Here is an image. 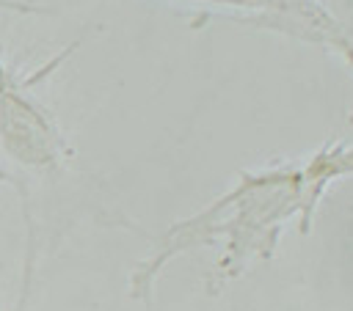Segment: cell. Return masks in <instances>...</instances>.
I'll return each instance as SVG.
<instances>
[{"label":"cell","mask_w":353,"mask_h":311,"mask_svg":"<svg viewBox=\"0 0 353 311\" xmlns=\"http://www.w3.org/2000/svg\"><path fill=\"white\" fill-rule=\"evenodd\" d=\"M77 47L80 39L25 72L0 58V179L11 182L25 198L69 162L72 149L41 88Z\"/></svg>","instance_id":"cell-1"},{"label":"cell","mask_w":353,"mask_h":311,"mask_svg":"<svg viewBox=\"0 0 353 311\" xmlns=\"http://www.w3.org/2000/svg\"><path fill=\"white\" fill-rule=\"evenodd\" d=\"M232 22L254 25L265 30H276L301 41H317L328 47H339L342 25L331 17L317 0H273L268 8L251 11L248 17H232Z\"/></svg>","instance_id":"cell-2"},{"label":"cell","mask_w":353,"mask_h":311,"mask_svg":"<svg viewBox=\"0 0 353 311\" xmlns=\"http://www.w3.org/2000/svg\"><path fill=\"white\" fill-rule=\"evenodd\" d=\"M0 11L8 14H22V17H39V14H50L47 6L33 3V0H0Z\"/></svg>","instance_id":"cell-3"},{"label":"cell","mask_w":353,"mask_h":311,"mask_svg":"<svg viewBox=\"0 0 353 311\" xmlns=\"http://www.w3.org/2000/svg\"><path fill=\"white\" fill-rule=\"evenodd\" d=\"M210 3H221V6H234V8H248V11H259L268 8L273 0H210Z\"/></svg>","instance_id":"cell-4"}]
</instances>
